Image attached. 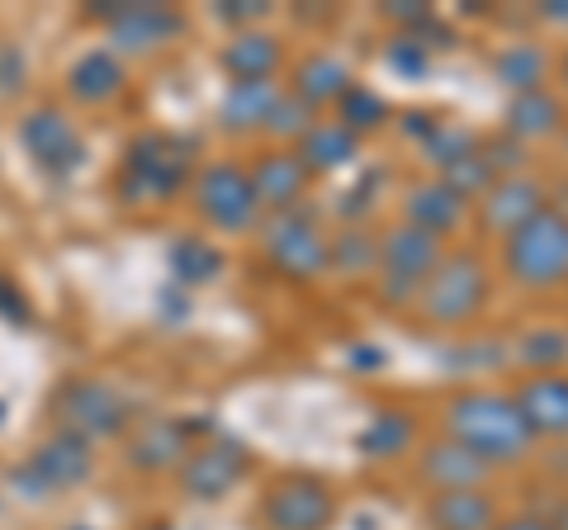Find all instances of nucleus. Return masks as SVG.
Returning <instances> with one entry per match:
<instances>
[{
    "instance_id": "9d476101",
    "label": "nucleus",
    "mask_w": 568,
    "mask_h": 530,
    "mask_svg": "<svg viewBox=\"0 0 568 530\" xmlns=\"http://www.w3.org/2000/svg\"><path fill=\"white\" fill-rule=\"evenodd\" d=\"M85 473H91V446L58 431L29 455V465L14 473V483H24L33 498H43V492H52V488H77Z\"/></svg>"
},
{
    "instance_id": "20e7f679",
    "label": "nucleus",
    "mask_w": 568,
    "mask_h": 530,
    "mask_svg": "<svg viewBox=\"0 0 568 530\" xmlns=\"http://www.w3.org/2000/svg\"><path fill=\"white\" fill-rule=\"evenodd\" d=\"M436 265H440V237L422 233V227H413V223L388 227V233L379 237V271H384L379 289H384L388 304L417 298Z\"/></svg>"
},
{
    "instance_id": "2f4dec72",
    "label": "nucleus",
    "mask_w": 568,
    "mask_h": 530,
    "mask_svg": "<svg viewBox=\"0 0 568 530\" xmlns=\"http://www.w3.org/2000/svg\"><path fill=\"white\" fill-rule=\"evenodd\" d=\"M446 185L465 200V194H484V190H493V171H488V162L484 156H465V162H455V166H446Z\"/></svg>"
},
{
    "instance_id": "412c9836",
    "label": "nucleus",
    "mask_w": 568,
    "mask_h": 530,
    "mask_svg": "<svg viewBox=\"0 0 568 530\" xmlns=\"http://www.w3.org/2000/svg\"><path fill=\"white\" fill-rule=\"evenodd\" d=\"M67 85H71V95H77V100L104 104V100H114L123 91V67H119L114 52H104V48L100 52H85V58L71 67Z\"/></svg>"
},
{
    "instance_id": "f704fd0d",
    "label": "nucleus",
    "mask_w": 568,
    "mask_h": 530,
    "mask_svg": "<svg viewBox=\"0 0 568 530\" xmlns=\"http://www.w3.org/2000/svg\"><path fill=\"white\" fill-rule=\"evenodd\" d=\"M521 356H526V360H564V356H568V342L559 337V332H540V337L526 342Z\"/></svg>"
},
{
    "instance_id": "423d86ee",
    "label": "nucleus",
    "mask_w": 568,
    "mask_h": 530,
    "mask_svg": "<svg viewBox=\"0 0 568 530\" xmlns=\"http://www.w3.org/2000/svg\"><path fill=\"white\" fill-rule=\"evenodd\" d=\"M190 175V156L181 137L166 133H148L129 147V162H123V194L129 200H166L185 185Z\"/></svg>"
},
{
    "instance_id": "72a5a7b5",
    "label": "nucleus",
    "mask_w": 568,
    "mask_h": 530,
    "mask_svg": "<svg viewBox=\"0 0 568 530\" xmlns=\"http://www.w3.org/2000/svg\"><path fill=\"white\" fill-rule=\"evenodd\" d=\"M426 147H432V156L440 166H455V162H465V156H474V137L465 129H446V123H436V133L426 137Z\"/></svg>"
},
{
    "instance_id": "393cba45",
    "label": "nucleus",
    "mask_w": 568,
    "mask_h": 530,
    "mask_svg": "<svg viewBox=\"0 0 568 530\" xmlns=\"http://www.w3.org/2000/svg\"><path fill=\"white\" fill-rule=\"evenodd\" d=\"M133 459L142 469H171L175 459H185V427H175V421H148L133 436Z\"/></svg>"
},
{
    "instance_id": "bb28decb",
    "label": "nucleus",
    "mask_w": 568,
    "mask_h": 530,
    "mask_svg": "<svg viewBox=\"0 0 568 530\" xmlns=\"http://www.w3.org/2000/svg\"><path fill=\"white\" fill-rule=\"evenodd\" d=\"M166 265H171V275L181 279V285H209V279L219 275L223 256L213 252L204 237H181V242H171Z\"/></svg>"
},
{
    "instance_id": "6e6552de",
    "label": "nucleus",
    "mask_w": 568,
    "mask_h": 530,
    "mask_svg": "<svg viewBox=\"0 0 568 530\" xmlns=\"http://www.w3.org/2000/svg\"><path fill=\"white\" fill-rule=\"evenodd\" d=\"M265 256L290 279H317L332 265V246L323 242V233H317L308 218L284 214V218L265 223Z\"/></svg>"
},
{
    "instance_id": "2eb2a0df",
    "label": "nucleus",
    "mask_w": 568,
    "mask_h": 530,
    "mask_svg": "<svg viewBox=\"0 0 568 530\" xmlns=\"http://www.w3.org/2000/svg\"><path fill=\"white\" fill-rule=\"evenodd\" d=\"M540 185L536 181H493V190L484 194V223L493 233H517L521 223H530L540 214Z\"/></svg>"
},
{
    "instance_id": "473e14b6",
    "label": "nucleus",
    "mask_w": 568,
    "mask_h": 530,
    "mask_svg": "<svg viewBox=\"0 0 568 530\" xmlns=\"http://www.w3.org/2000/svg\"><path fill=\"white\" fill-rule=\"evenodd\" d=\"M342 114H346V129L355 133V129H375L388 110H384V100L375 91H355L351 85V91L342 95Z\"/></svg>"
},
{
    "instance_id": "4be33fe9",
    "label": "nucleus",
    "mask_w": 568,
    "mask_h": 530,
    "mask_svg": "<svg viewBox=\"0 0 568 530\" xmlns=\"http://www.w3.org/2000/svg\"><path fill=\"white\" fill-rule=\"evenodd\" d=\"M223 67L233 72V81H271L275 67H280V43L271 33H237L223 52Z\"/></svg>"
},
{
    "instance_id": "39448f33",
    "label": "nucleus",
    "mask_w": 568,
    "mask_h": 530,
    "mask_svg": "<svg viewBox=\"0 0 568 530\" xmlns=\"http://www.w3.org/2000/svg\"><path fill=\"white\" fill-rule=\"evenodd\" d=\"M52 408H58L62 431L85 440V446H91V440H110L129 427V402L104 379H71Z\"/></svg>"
},
{
    "instance_id": "1a4fd4ad",
    "label": "nucleus",
    "mask_w": 568,
    "mask_h": 530,
    "mask_svg": "<svg viewBox=\"0 0 568 530\" xmlns=\"http://www.w3.org/2000/svg\"><path fill=\"white\" fill-rule=\"evenodd\" d=\"M332 521V492L323 479L290 473L265 492V526L271 530H323Z\"/></svg>"
},
{
    "instance_id": "4468645a",
    "label": "nucleus",
    "mask_w": 568,
    "mask_h": 530,
    "mask_svg": "<svg viewBox=\"0 0 568 530\" xmlns=\"http://www.w3.org/2000/svg\"><path fill=\"white\" fill-rule=\"evenodd\" d=\"M517 408L526 417L530 436H568V379L564 375H536L521 384Z\"/></svg>"
},
{
    "instance_id": "9b49d317",
    "label": "nucleus",
    "mask_w": 568,
    "mask_h": 530,
    "mask_svg": "<svg viewBox=\"0 0 568 530\" xmlns=\"http://www.w3.org/2000/svg\"><path fill=\"white\" fill-rule=\"evenodd\" d=\"M20 143L24 152L39 162L48 175H71L81 166V133L71 129V119L62 110H33L24 123H20Z\"/></svg>"
},
{
    "instance_id": "aec40b11",
    "label": "nucleus",
    "mask_w": 568,
    "mask_h": 530,
    "mask_svg": "<svg viewBox=\"0 0 568 530\" xmlns=\"http://www.w3.org/2000/svg\"><path fill=\"white\" fill-rule=\"evenodd\" d=\"M459 214H465V200L446 185V181H436V185H417L413 194H407V223L422 227V233H450V227L459 223Z\"/></svg>"
},
{
    "instance_id": "4c0bfd02",
    "label": "nucleus",
    "mask_w": 568,
    "mask_h": 530,
    "mask_svg": "<svg viewBox=\"0 0 568 530\" xmlns=\"http://www.w3.org/2000/svg\"><path fill=\"white\" fill-rule=\"evenodd\" d=\"M0 317H10V323H20L24 317V294L14 289L6 275H0Z\"/></svg>"
},
{
    "instance_id": "cd10ccee",
    "label": "nucleus",
    "mask_w": 568,
    "mask_h": 530,
    "mask_svg": "<svg viewBox=\"0 0 568 530\" xmlns=\"http://www.w3.org/2000/svg\"><path fill=\"white\" fill-rule=\"evenodd\" d=\"M497 81L511 85L517 95L540 91V81H545V52L536 43H511L503 58H497Z\"/></svg>"
},
{
    "instance_id": "79ce46f5",
    "label": "nucleus",
    "mask_w": 568,
    "mask_h": 530,
    "mask_svg": "<svg viewBox=\"0 0 568 530\" xmlns=\"http://www.w3.org/2000/svg\"><path fill=\"white\" fill-rule=\"evenodd\" d=\"M549 526H555V530H568V502L559 507V517H555V521H549Z\"/></svg>"
},
{
    "instance_id": "c85d7f7f",
    "label": "nucleus",
    "mask_w": 568,
    "mask_h": 530,
    "mask_svg": "<svg viewBox=\"0 0 568 530\" xmlns=\"http://www.w3.org/2000/svg\"><path fill=\"white\" fill-rule=\"evenodd\" d=\"M332 265L336 271H346V275H355V271H369V265H379V242L369 237V233H342V242L332 246Z\"/></svg>"
},
{
    "instance_id": "b1692460",
    "label": "nucleus",
    "mask_w": 568,
    "mask_h": 530,
    "mask_svg": "<svg viewBox=\"0 0 568 530\" xmlns=\"http://www.w3.org/2000/svg\"><path fill=\"white\" fill-rule=\"evenodd\" d=\"M351 91V72L336 58H308L304 67L294 72V95L308 104H327V100H342Z\"/></svg>"
},
{
    "instance_id": "dca6fc26",
    "label": "nucleus",
    "mask_w": 568,
    "mask_h": 530,
    "mask_svg": "<svg viewBox=\"0 0 568 530\" xmlns=\"http://www.w3.org/2000/svg\"><path fill=\"white\" fill-rule=\"evenodd\" d=\"M488 473V465L474 450H465L459 440H440V446L426 450L422 459V479L436 483L440 492H459V488H478V479Z\"/></svg>"
},
{
    "instance_id": "ea45409f",
    "label": "nucleus",
    "mask_w": 568,
    "mask_h": 530,
    "mask_svg": "<svg viewBox=\"0 0 568 530\" xmlns=\"http://www.w3.org/2000/svg\"><path fill=\"white\" fill-rule=\"evenodd\" d=\"M497 530H555V526L536 521V517H521V521H507V526H497Z\"/></svg>"
},
{
    "instance_id": "a19ab883",
    "label": "nucleus",
    "mask_w": 568,
    "mask_h": 530,
    "mask_svg": "<svg viewBox=\"0 0 568 530\" xmlns=\"http://www.w3.org/2000/svg\"><path fill=\"white\" fill-rule=\"evenodd\" d=\"M545 14H555V20H568V0H555V6H545Z\"/></svg>"
},
{
    "instance_id": "f8f14e48",
    "label": "nucleus",
    "mask_w": 568,
    "mask_h": 530,
    "mask_svg": "<svg viewBox=\"0 0 568 530\" xmlns=\"http://www.w3.org/2000/svg\"><path fill=\"white\" fill-rule=\"evenodd\" d=\"M246 473V455L233 446V440H219V446H204L185 455V469H181V483L190 498L200 502H219L223 492H233L237 479Z\"/></svg>"
},
{
    "instance_id": "a878e982",
    "label": "nucleus",
    "mask_w": 568,
    "mask_h": 530,
    "mask_svg": "<svg viewBox=\"0 0 568 530\" xmlns=\"http://www.w3.org/2000/svg\"><path fill=\"white\" fill-rule=\"evenodd\" d=\"M559 100L555 95H545V91H530V95H517L511 100V110H507V129L517 133V137H545V133H555L559 129Z\"/></svg>"
},
{
    "instance_id": "f03ea898",
    "label": "nucleus",
    "mask_w": 568,
    "mask_h": 530,
    "mask_svg": "<svg viewBox=\"0 0 568 530\" xmlns=\"http://www.w3.org/2000/svg\"><path fill=\"white\" fill-rule=\"evenodd\" d=\"M507 271L526 289H549L568 279V218L555 208H540L507 237Z\"/></svg>"
},
{
    "instance_id": "5701e85b",
    "label": "nucleus",
    "mask_w": 568,
    "mask_h": 530,
    "mask_svg": "<svg viewBox=\"0 0 568 530\" xmlns=\"http://www.w3.org/2000/svg\"><path fill=\"white\" fill-rule=\"evenodd\" d=\"M355 156V133L346 123H313V129L298 137V162L308 171H332V166H346Z\"/></svg>"
},
{
    "instance_id": "58836bf2",
    "label": "nucleus",
    "mask_w": 568,
    "mask_h": 530,
    "mask_svg": "<svg viewBox=\"0 0 568 530\" xmlns=\"http://www.w3.org/2000/svg\"><path fill=\"white\" fill-rule=\"evenodd\" d=\"M256 14H265V6H237V0L223 6V20H256Z\"/></svg>"
},
{
    "instance_id": "c756f323",
    "label": "nucleus",
    "mask_w": 568,
    "mask_h": 530,
    "mask_svg": "<svg viewBox=\"0 0 568 530\" xmlns=\"http://www.w3.org/2000/svg\"><path fill=\"white\" fill-rule=\"evenodd\" d=\"M407 436H413L407 417L388 412V417H379L369 431H361V450H365V455H379V459H384V455H398V450L407 446Z\"/></svg>"
},
{
    "instance_id": "e433bc0d",
    "label": "nucleus",
    "mask_w": 568,
    "mask_h": 530,
    "mask_svg": "<svg viewBox=\"0 0 568 530\" xmlns=\"http://www.w3.org/2000/svg\"><path fill=\"white\" fill-rule=\"evenodd\" d=\"M24 81V58L14 48H0V91H14Z\"/></svg>"
},
{
    "instance_id": "7c9ffc66",
    "label": "nucleus",
    "mask_w": 568,
    "mask_h": 530,
    "mask_svg": "<svg viewBox=\"0 0 568 530\" xmlns=\"http://www.w3.org/2000/svg\"><path fill=\"white\" fill-rule=\"evenodd\" d=\"M265 129H271L275 137H304L308 129H313V110L298 95H290V100H275V110H271V119H265Z\"/></svg>"
},
{
    "instance_id": "f257e3e1",
    "label": "nucleus",
    "mask_w": 568,
    "mask_h": 530,
    "mask_svg": "<svg viewBox=\"0 0 568 530\" xmlns=\"http://www.w3.org/2000/svg\"><path fill=\"white\" fill-rule=\"evenodd\" d=\"M450 440L474 450L484 465H503V459H521L530 446V427L521 408L503 394H459L450 408Z\"/></svg>"
},
{
    "instance_id": "7ed1b4c3",
    "label": "nucleus",
    "mask_w": 568,
    "mask_h": 530,
    "mask_svg": "<svg viewBox=\"0 0 568 530\" xmlns=\"http://www.w3.org/2000/svg\"><path fill=\"white\" fill-rule=\"evenodd\" d=\"M484 294H488V271L484 261L469 256V252H455V256H440V265L432 271V279L422 285V313L440 327H455V323H469V317L484 308Z\"/></svg>"
},
{
    "instance_id": "ddd939ff",
    "label": "nucleus",
    "mask_w": 568,
    "mask_h": 530,
    "mask_svg": "<svg viewBox=\"0 0 568 530\" xmlns=\"http://www.w3.org/2000/svg\"><path fill=\"white\" fill-rule=\"evenodd\" d=\"M181 29H185V20L175 10H166V6H129V0H123V10L110 20V39L123 52H152V48L171 43Z\"/></svg>"
},
{
    "instance_id": "37998d69",
    "label": "nucleus",
    "mask_w": 568,
    "mask_h": 530,
    "mask_svg": "<svg viewBox=\"0 0 568 530\" xmlns=\"http://www.w3.org/2000/svg\"><path fill=\"white\" fill-rule=\"evenodd\" d=\"M564 81H568V62H564Z\"/></svg>"
},
{
    "instance_id": "a211bd4d",
    "label": "nucleus",
    "mask_w": 568,
    "mask_h": 530,
    "mask_svg": "<svg viewBox=\"0 0 568 530\" xmlns=\"http://www.w3.org/2000/svg\"><path fill=\"white\" fill-rule=\"evenodd\" d=\"M275 100H280L275 81H233V85H227V95H223L219 119H223V129H233V133L256 129V123L271 119Z\"/></svg>"
},
{
    "instance_id": "f3484780",
    "label": "nucleus",
    "mask_w": 568,
    "mask_h": 530,
    "mask_svg": "<svg viewBox=\"0 0 568 530\" xmlns=\"http://www.w3.org/2000/svg\"><path fill=\"white\" fill-rule=\"evenodd\" d=\"M304 181H308V166L298 162L294 152H271V156H261L256 171H252L256 200L271 204V208H290L298 194H304Z\"/></svg>"
},
{
    "instance_id": "6ab92c4d",
    "label": "nucleus",
    "mask_w": 568,
    "mask_h": 530,
    "mask_svg": "<svg viewBox=\"0 0 568 530\" xmlns=\"http://www.w3.org/2000/svg\"><path fill=\"white\" fill-rule=\"evenodd\" d=\"M432 526L436 530H497V507L478 488L440 492L432 502Z\"/></svg>"
},
{
    "instance_id": "0eeeda50",
    "label": "nucleus",
    "mask_w": 568,
    "mask_h": 530,
    "mask_svg": "<svg viewBox=\"0 0 568 530\" xmlns=\"http://www.w3.org/2000/svg\"><path fill=\"white\" fill-rule=\"evenodd\" d=\"M194 204H200V214L213 227H223V233H242V227H252L261 218L252 175L237 166H209L200 181H194Z\"/></svg>"
},
{
    "instance_id": "c9c22d12",
    "label": "nucleus",
    "mask_w": 568,
    "mask_h": 530,
    "mask_svg": "<svg viewBox=\"0 0 568 530\" xmlns=\"http://www.w3.org/2000/svg\"><path fill=\"white\" fill-rule=\"evenodd\" d=\"M388 62L398 67V72H407V77H417L422 67H426V52H422V43L417 39H398L394 48H388Z\"/></svg>"
}]
</instances>
